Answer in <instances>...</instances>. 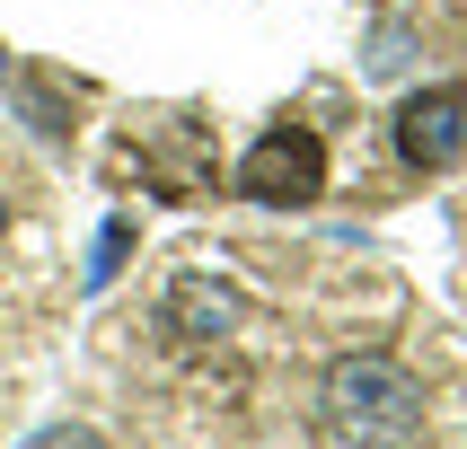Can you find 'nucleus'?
Masks as SVG:
<instances>
[{
	"label": "nucleus",
	"instance_id": "f257e3e1",
	"mask_svg": "<svg viewBox=\"0 0 467 449\" xmlns=\"http://www.w3.org/2000/svg\"><path fill=\"white\" fill-rule=\"evenodd\" d=\"M327 423H336V432H353V441H415L423 388H415L397 362H379V352L336 362V370H327Z\"/></svg>",
	"mask_w": 467,
	"mask_h": 449
},
{
	"label": "nucleus",
	"instance_id": "f03ea898",
	"mask_svg": "<svg viewBox=\"0 0 467 449\" xmlns=\"http://www.w3.org/2000/svg\"><path fill=\"white\" fill-rule=\"evenodd\" d=\"M238 194L247 203H274V211H300L327 194V141L309 124H274L256 150L238 158Z\"/></svg>",
	"mask_w": 467,
	"mask_h": 449
},
{
	"label": "nucleus",
	"instance_id": "7ed1b4c3",
	"mask_svg": "<svg viewBox=\"0 0 467 449\" xmlns=\"http://www.w3.org/2000/svg\"><path fill=\"white\" fill-rule=\"evenodd\" d=\"M115 168H141L168 203H203L212 194V132L203 124H159L150 141H124Z\"/></svg>",
	"mask_w": 467,
	"mask_h": 449
},
{
	"label": "nucleus",
	"instance_id": "20e7f679",
	"mask_svg": "<svg viewBox=\"0 0 467 449\" xmlns=\"http://www.w3.org/2000/svg\"><path fill=\"white\" fill-rule=\"evenodd\" d=\"M397 150L415 158V168H459L467 158V88L459 79L415 88V97L397 106Z\"/></svg>",
	"mask_w": 467,
	"mask_h": 449
},
{
	"label": "nucleus",
	"instance_id": "39448f33",
	"mask_svg": "<svg viewBox=\"0 0 467 449\" xmlns=\"http://www.w3.org/2000/svg\"><path fill=\"white\" fill-rule=\"evenodd\" d=\"M238 326V291L230 282H212V273H185L177 291H168V335H230Z\"/></svg>",
	"mask_w": 467,
	"mask_h": 449
},
{
	"label": "nucleus",
	"instance_id": "423d86ee",
	"mask_svg": "<svg viewBox=\"0 0 467 449\" xmlns=\"http://www.w3.org/2000/svg\"><path fill=\"white\" fill-rule=\"evenodd\" d=\"M124 247H132V220H106V230H98V264H88V291H106V282H115Z\"/></svg>",
	"mask_w": 467,
	"mask_h": 449
},
{
	"label": "nucleus",
	"instance_id": "0eeeda50",
	"mask_svg": "<svg viewBox=\"0 0 467 449\" xmlns=\"http://www.w3.org/2000/svg\"><path fill=\"white\" fill-rule=\"evenodd\" d=\"M26 449H106V441H98V432H79V423H45Z\"/></svg>",
	"mask_w": 467,
	"mask_h": 449
},
{
	"label": "nucleus",
	"instance_id": "6e6552de",
	"mask_svg": "<svg viewBox=\"0 0 467 449\" xmlns=\"http://www.w3.org/2000/svg\"><path fill=\"white\" fill-rule=\"evenodd\" d=\"M0 230H9V194H0Z\"/></svg>",
	"mask_w": 467,
	"mask_h": 449
},
{
	"label": "nucleus",
	"instance_id": "1a4fd4ad",
	"mask_svg": "<svg viewBox=\"0 0 467 449\" xmlns=\"http://www.w3.org/2000/svg\"><path fill=\"white\" fill-rule=\"evenodd\" d=\"M0 79H9V45H0Z\"/></svg>",
	"mask_w": 467,
	"mask_h": 449
}]
</instances>
